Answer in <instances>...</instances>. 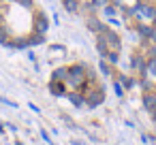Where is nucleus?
<instances>
[{"mask_svg": "<svg viewBox=\"0 0 156 145\" xmlns=\"http://www.w3.org/2000/svg\"><path fill=\"white\" fill-rule=\"evenodd\" d=\"M88 79V73H86V66L83 64H75L69 68V83L73 88H81Z\"/></svg>", "mask_w": 156, "mask_h": 145, "instance_id": "f257e3e1", "label": "nucleus"}, {"mask_svg": "<svg viewBox=\"0 0 156 145\" xmlns=\"http://www.w3.org/2000/svg\"><path fill=\"white\" fill-rule=\"evenodd\" d=\"M90 96L86 98V102H88V107H96V105H101L103 102V98H105V94L101 92V90H94V92H88Z\"/></svg>", "mask_w": 156, "mask_h": 145, "instance_id": "f03ea898", "label": "nucleus"}, {"mask_svg": "<svg viewBox=\"0 0 156 145\" xmlns=\"http://www.w3.org/2000/svg\"><path fill=\"white\" fill-rule=\"evenodd\" d=\"M101 34L107 39V43H109L113 49H120V39H118V34H115V32H111V30H107V28H105Z\"/></svg>", "mask_w": 156, "mask_h": 145, "instance_id": "7ed1b4c3", "label": "nucleus"}, {"mask_svg": "<svg viewBox=\"0 0 156 145\" xmlns=\"http://www.w3.org/2000/svg\"><path fill=\"white\" fill-rule=\"evenodd\" d=\"M45 30H47V17L43 13H39L37 15V32L39 34H45Z\"/></svg>", "mask_w": 156, "mask_h": 145, "instance_id": "20e7f679", "label": "nucleus"}, {"mask_svg": "<svg viewBox=\"0 0 156 145\" xmlns=\"http://www.w3.org/2000/svg\"><path fill=\"white\" fill-rule=\"evenodd\" d=\"M137 13H141V15H145V17H154V15H156V11L152 9V5H139V7H137Z\"/></svg>", "mask_w": 156, "mask_h": 145, "instance_id": "39448f33", "label": "nucleus"}, {"mask_svg": "<svg viewBox=\"0 0 156 145\" xmlns=\"http://www.w3.org/2000/svg\"><path fill=\"white\" fill-rule=\"evenodd\" d=\"M143 105H145L147 111H154V109H156V94H147V96L143 98Z\"/></svg>", "mask_w": 156, "mask_h": 145, "instance_id": "423d86ee", "label": "nucleus"}, {"mask_svg": "<svg viewBox=\"0 0 156 145\" xmlns=\"http://www.w3.org/2000/svg\"><path fill=\"white\" fill-rule=\"evenodd\" d=\"M88 28H90L92 32H96V34H101V32L105 30V26H101V22H96L94 17H92V19H88Z\"/></svg>", "mask_w": 156, "mask_h": 145, "instance_id": "0eeeda50", "label": "nucleus"}, {"mask_svg": "<svg viewBox=\"0 0 156 145\" xmlns=\"http://www.w3.org/2000/svg\"><path fill=\"white\" fill-rule=\"evenodd\" d=\"M49 90H51V94H56V96H62V94H64V85H62L60 81H51Z\"/></svg>", "mask_w": 156, "mask_h": 145, "instance_id": "6e6552de", "label": "nucleus"}, {"mask_svg": "<svg viewBox=\"0 0 156 145\" xmlns=\"http://www.w3.org/2000/svg\"><path fill=\"white\" fill-rule=\"evenodd\" d=\"M64 77H69V68H58V71H54V79L51 81H62Z\"/></svg>", "mask_w": 156, "mask_h": 145, "instance_id": "1a4fd4ad", "label": "nucleus"}, {"mask_svg": "<svg viewBox=\"0 0 156 145\" xmlns=\"http://www.w3.org/2000/svg\"><path fill=\"white\" fill-rule=\"evenodd\" d=\"M41 43H43V34H39V32L28 39V45H41Z\"/></svg>", "mask_w": 156, "mask_h": 145, "instance_id": "9d476101", "label": "nucleus"}, {"mask_svg": "<svg viewBox=\"0 0 156 145\" xmlns=\"http://www.w3.org/2000/svg\"><path fill=\"white\" fill-rule=\"evenodd\" d=\"M66 11H77V0H64Z\"/></svg>", "mask_w": 156, "mask_h": 145, "instance_id": "9b49d317", "label": "nucleus"}, {"mask_svg": "<svg viewBox=\"0 0 156 145\" xmlns=\"http://www.w3.org/2000/svg\"><path fill=\"white\" fill-rule=\"evenodd\" d=\"M139 34H141L143 39H150V34H152V30H150L147 26H141V28H139Z\"/></svg>", "mask_w": 156, "mask_h": 145, "instance_id": "f8f14e48", "label": "nucleus"}, {"mask_svg": "<svg viewBox=\"0 0 156 145\" xmlns=\"http://www.w3.org/2000/svg\"><path fill=\"white\" fill-rule=\"evenodd\" d=\"M0 43H2V45H7V30H5L2 26H0Z\"/></svg>", "mask_w": 156, "mask_h": 145, "instance_id": "ddd939ff", "label": "nucleus"}, {"mask_svg": "<svg viewBox=\"0 0 156 145\" xmlns=\"http://www.w3.org/2000/svg\"><path fill=\"white\" fill-rule=\"evenodd\" d=\"M107 58H109V62H113V64H115V62H118V51H109V54H107Z\"/></svg>", "mask_w": 156, "mask_h": 145, "instance_id": "4468645a", "label": "nucleus"}, {"mask_svg": "<svg viewBox=\"0 0 156 145\" xmlns=\"http://www.w3.org/2000/svg\"><path fill=\"white\" fill-rule=\"evenodd\" d=\"M71 102L79 107V105H81V96H77V94H71Z\"/></svg>", "mask_w": 156, "mask_h": 145, "instance_id": "2eb2a0df", "label": "nucleus"}, {"mask_svg": "<svg viewBox=\"0 0 156 145\" xmlns=\"http://www.w3.org/2000/svg\"><path fill=\"white\" fill-rule=\"evenodd\" d=\"M101 71H103V73H105V75H109V66H107V64H105V62H101Z\"/></svg>", "mask_w": 156, "mask_h": 145, "instance_id": "dca6fc26", "label": "nucleus"}, {"mask_svg": "<svg viewBox=\"0 0 156 145\" xmlns=\"http://www.w3.org/2000/svg\"><path fill=\"white\" fill-rule=\"evenodd\" d=\"M150 41H154V43H156V26L152 28V34H150Z\"/></svg>", "mask_w": 156, "mask_h": 145, "instance_id": "f3484780", "label": "nucleus"}, {"mask_svg": "<svg viewBox=\"0 0 156 145\" xmlns=\"http://www.w3.org/2000/svg\"><path fill=\"white\" fill-rule=\"evenodd\" d=\"M115 94L122 96V85H120V83H115Z\"/></svg>", "mask_w": 156, "mask_h": 145, "instance_id": "a211bd4d", "label": "nucleus"}, {"mask_svg": "<svg viewBox=\"0 0 156 145\" xmlns=\"http://www.w3.org/2000/svg\"><path fill=\"white\" fill-rule=\"evenodd\" d=\"M103 2H105V0H94V5H96V7H98V5H103Z\"/></svg>", "mask_w": 156, "mask_h": 145, "instance_id": "6ab92c4d", "label": "nucleus"}]
</instances>
